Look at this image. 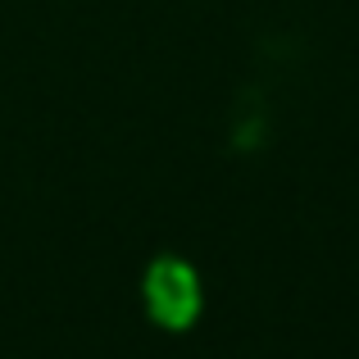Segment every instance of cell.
Segmentation results:
<instances>
[{
	"label": "cell",
	"instance_id": "obj_1",
	"mask_svg": "<svg viewBox=\"0 0 359 359\" xmlns=\"http://www.w3.org/2000/svg\"><path fill=\"white\" fill-rule=\"evenodd\" d=\"M150 309L159 323H187L196 314V278L182 264L164 259L150 273Z\"/></svg>",
	"mask_w": 359,
	"mask_h": 359
}]
</instances>
